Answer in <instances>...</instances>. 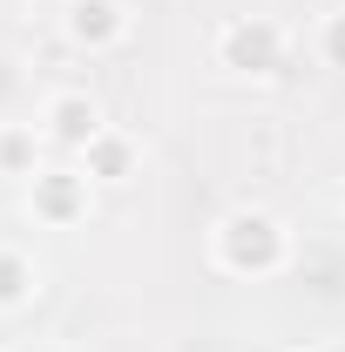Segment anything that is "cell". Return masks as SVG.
I'll return each mask as SVG.
<instances>
[{
    "mask_svg": "<svg viewBox=\"0 0 345 352\" xmlns=\"http://www.w3.org/2000/svg\"><path fill=\"white\" fill-rule=\"evenodd\" d=\"M210 258L230 278H278L291 264V230L271 217V210H230L210 230Z\"/></svg>",
    "mask_w": 345,
    "mask_h": 352,
    "instance_id": "obj_1",
    "label": "cell"
},
{
    "mask_svg": "<svg viewBox=\"0 0 345 352\" xmlns=\"http://www.w3.org/2000/svg\"><path fill=\"white\" fill-rule=\"evenodd\" d=\"M216 61L237 68V75H278V68H285V28L264 21V14L223 21V28H216Z\"/></svg>",
    "mask_w": 345,
    "mask_h": 352,
    "instance_id": "obj_2",
    "label": "cell"
},
{
    "mask_svg": "<svg viewBox=\"0 0 345 352\" xmlns=\"http://www.w3.org/2000/svg\"><path fill=\"white\" fill-rule=\"evenodd\" d=\"M27 210H34V223H47V230H75V223L88 217V176L82 170L27 176Z\"/></svg>",
    "mask_w": 345,
    "mask_h": 352,
    "instance_id": "obj_3",
    "label": "cell"
},
{
    "mask_svg": "<svg viewBox=\"0 0 345 352\" xmlns=\"http://www.w3.org/2000/svg\"><path fill=\"white\" fill-rule=\"evenodd\" d=\"M102 129H109V122H102V109L88 102L82 88H61V95H47V102H41V135L54 142V149H75V156H82Z\"/></svg>",
    "mask_w": 345,
    "mask_h": 352,
    "instance_id": "obj_4",
    "label": "cell"
},
{
    "mask_svg": "<svg viewBox=\"0 0 345 352\" xmlns=\"http://www.w3.org/2000/svg\"><path fill=\"white\" fill-rule=\"evenodd\" d=\"M61 34L88 54H102V47H115L129 34V14H122V0H68L61 7Z\"/></svg>",
    "mask_w": 345,
    "mask_h": 352,
    "instance_id": "obj_5",
    "label": "cell"
},
{
    "mask_svg": "<svg viewBox=\"0 0 345 352\" xmlns=\"http://www.w3.org/2000/svg\"><path fill=\"white\" fill-rule=\"evenodd\" d=\"M82 176H88V183H129V176H135V135L102 129L82 149Z\"/></svg>",
    "mask_w": 345,
    "mask_h": 352,
    "instance_id": "obj_6",
    "label": "cell"
},
{
    "mask_svg": "<svg viewBox=\"0 0 345 352\" xmlns=\"http://www.w3.org/2000/svg\"><path fill=\"white\" fill-rule=\"evenodd\" d=\"M41 122H0V176H41Z\"/></svg>",
    "mask_w": 345,
    "mask_h": 352,
    "instance_id": "obj_7",
    "label": "cell"
},
{
    "mask_svg": "<svg viewBox=\"0 0 345 352\" xmlns=\"http://www.w3.org/2000/svg\"><path fill=\"white\" fill-rule=\"evenodd\" d=\"M34 292H41V271L27 251H14V244H0V311H21L34 305Z\"/></svg>",
    "mask_w": 345,
    "mask_h": 352,
    "instance_id": "obj_8",
    "label": "cell"
},
{
    "mask_svg": "<svg viewBox=\"0 0 345 352\" xmlns=\"http://www.w3.org/2000/svg\"><path fill=\"white\" fill-rule=\"evenodd\" d=\"M318 54H325L332 68H345V7H339V14H325V28H318Z\"/></svg>",
    "mask_w": 345,
    "mask_h": 352,
    "instance_id": "obj_9",
    "label": "cell"
}]
</instances>
